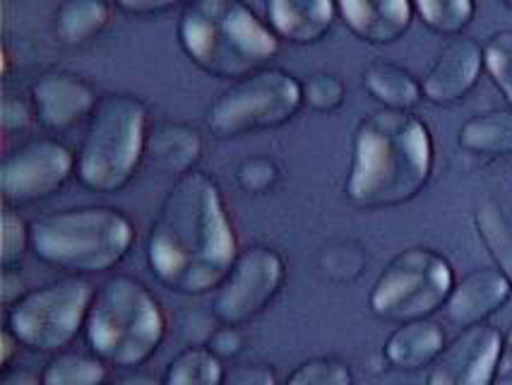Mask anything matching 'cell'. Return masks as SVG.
Returning <instances> with one entry per match:
<instances>
[{
  "mask_svg": "<svg viewBox=\"0 0 512 385\" xmlns=\"http://www.w3.org/2000/svg\"><path fill=\"white\" fill-rule=\"evenodd\" d=\"M238 258V241L217 181L202 171L178 176L147 239V263L178 294L217 289Z\"/></svg>",
  "mask_w": 512,
  "mask_h": 385,
  "instance_id": "obj_1",
  "label": "cell"
},
{
  "mask_svg": "<svg viewBox=\"0 0 512 385\" xmlns=\"http://www.w3.org/2000/svg\"><path fill=\"white\" fill-rule=\"evenodd\" d=\"M433 169L431 130L409 111L380 109L359 123L344 193L354 207L383 210L414 200Z\"/></svg>",
  "mask_w": 512,
  "mask_h": 385,
  "instance_id": "obj_2",
  "label": "cell"
},
{
  "mask_svg": "<svg viewBox=\"0 0 512 385\" xmlns=\"http://www.w3.org/2000/svg\"><path fill=\"white\" fill-rule=\"evenodd\" d=\"M183 51L205 73L241 80L275 56L279 39L243 0H190L178 20Z\"/></svg>",
  "mask_w": 512,
  "mask_h": 385,
  "instance_id": "obj_3",
  "label": "cell"
},
{
  "mask_svg": "<svg viewBox=\"0 0 512 385\" xmlns=\"http://www.w3.org/2000/svg\"><path fill=\"white\" fill-rule=\"evenodd\" d=\"M92 352L113 366L150 361L166 337V316L145 284L116 275L94 292L85 321Z\"/></svg>",
  "mask_w": 512,
  "mask_h": 385,
  "instance_id": "obj_4",
  "label": "cell"
},
{
  "mask_svg": "<svg viewBox=\"0 0 512 385\" xmlns=\"http://www.w3.org/2000/svg\"><path fill=\"white\" fill-rule=\"evenodd\" d=\"M34 256L68 272H104L128 256L135 229L121 210L104 205L51 212L29 224Z\"/></svg>",
  "mask_w": 512,
  "mask_h": 385,
  "instance_id": "obj_5",
  "label": "cell"
},
{
  "mask_svg": "<svg viewBox=\"0 0 512 385\" xmlns=\"http://www.w3.org/2000/svg\"><path fill=\"white\" fill-rule=\"evenodd\" d=\"M147 106L133 94H106L94 106L77 152V179L89 191L118 193L145 157Z\"/></svg>",
  "mask_w": 512,
  "mask_h": 385,
  "instance_id": "obj_6",
  "label": "cell"
},
{
  "mask_svg": "<svg viewBox=\"0 0 512 385\" xmlns=\"http://www.w3.org/2000/svg\"><path fill=\"white\" fill-rule=\"evenodd\" d=\"M452 287L455 272L450 260L433 248L412 246L385 265L368 296V306L380 321H421L445 308Z\"/></svg>",
  "mask_w": 512,
  "mask_h": 385,
  "instance_id": "obj_7",
  "label": "cell"
},
{
  "mask_svg": "<svg viewBox=\"0 0 512 385\" xmlns=\"http://www.w3.org/2000/svg\"><path fill=\"white\" fill-rule=\"evenodd\" d=\"M301 104V82L294 75L282 68H260L219 94L207 109L205 123L217 138H234L250 130L284 126Z\"/></svg>",
  "mask_w": 512,
  "mask_h": 385,
  "instance_id": "obj_8",
  "label": "cell"
},
{
  "mask_svg": "<svg viewBox=\"0 0 512 385\" xmlns=\"http://www.w3.org/2000/svg\"><path fill=\"white\" fill-rule=\"evenodd\" d=\"M94 289L68 277L27 292L8 311V330L34 352H58L85 328Z\"/></svg>",
  "mask_w": 512,
  "mask_h": 385,
  "instance_id": "obj_9",
  "label": "cell"
},
{
  "mask_svg": "<svg viewBox=\"0 0 512 385\" xmlns=\"http://www.w3.org/2000/svg\"><path fill=\"white\" fill-rule=\"evenodd\" d=\"M287 280V265L275 248L250 246L238 253L214 294L212 311L224 325H243L272 304Z\"/></svg>",
  "mask_w": 512,
  "mask_h": 385,
  "instance_id": "obj_10",
  "label": "cell"
},
{
  "mask_svg": "<svg viewBox=\"0 0 512 385\" xmlns=\"http://www.w3.org/2000/svg\"><path fill=\"white\" fill-rule=\"evenodd\" d=\"M77 159L63 142L29 140L0 162V193L8 203L27 205L58 193L75 174Z\"/></svg>",
  "mask_w": 512,
  "mask_h": 385,
  "instance_id": "obj_11",
  "label": "cell"
},
{
  "mask_svg": "<svg viewBox=\"0 0 512 385\" xmlns=\"http://www.w3.org/2000/svg\"><path fill=\"white\" fill-rule=\"evenodd\" d=\"M505 337L488 323L462 328L428 366L426 385H496Z\"/></svg>",
  "mask_w": 512,
  "mask_h": 385,
  "instance_id": "obj_12",
  "label": "cell"
},
{
  "mask_svg": "<svg viewBox=\"0 0 512 385\" xmlns=\"http://www.w3.org/2000/svg\"><path fill=\"white\" fill-rule=\"evenodd\" d=\"M481 68H484V49L474 39H450L421 82L424 97L440 106L460 102L472 92Z\"/></svg>",
  "mask_w": 512,
  "mask_h": 385,
  "instance_id": "obj_13",
  "label": "cell"
},
{
  "mask_svg": "<svg viewBox=\"0 0 512 385\" xmlns=\"http://www.w3.org/2000/svg\"><path fill=\"white\" fill-rule=\"evenodd\" d=\"M32 106L39 123L49 130H65L80 118L92 116L97 97L80 77L51 70L32 85Z\"/></svg>",
  "mask_w": 512,
  "mask_h": 385,
  "instance_id": "obj_14",
  "label": "cell"
},
{
  "mask_svg": "<svg viewBox=\"0 0 512 385\" xmlns=\"http://www.w3.org/2000/svg\"><path fill=\"white\" fill-rule=\"evenodd\" d=\"M512 282L498 268H481L455 282L445 304L448 321L457 328H472L486 323L493 313L510 301Z\"/></svg>",
  "mask_w": 512,
  "mask_h": 385,
  "instance_id": "obj_15",
  "label": "cell"
},
{
  "mask_svg": "<svg viewBox=\"0 0 512 385\" xmlns=\"http://www.w3.org/2000/svg\"><path fill=\"white\" fill-rule=\"evenodd\" d=\"M337 10L368 44H392L412 25V0H337Z\"/></svg>",
  "mask_w": 512,
  "mask_h": 385,
  "instance_id": "obj_16",
  "label": "cell"
},
{
  "mask_svg": "<svg viewBox=\"0 0 512 385\" xmlns=\"http://www.w3.org/2000/svg\"><path fill=\"white\" fill-rule=\"evenodd\" d=\"M202 154V140L198 130L183 123L162 121L154 123L147 130L145 140V157L142 162L147 167L159 171L164 176H183L193 171Z\"/></svg>",
  "mask_w": 512,
  "mask_h": 385,
  "instance_id": "obj_17",
  "label": "cell"
},
{
  "mask_svg": "<svg viewBox=\"0 0 512 385\" xmlns=\"http://www.w3.org/2000/svg\"><path fill=\"white\" fill-rule=\"evenodd\" d=\"M337 0H267V17L277 37L313 44L330 32Z\"/></svg>",
  "mask_w": 512,
  "mask_h": 385,
  "instance_id": "obj_18",
  "label": "cell"
},
{
  "mask_svg": "<svg viewBox=\"0 0 512 385\" xmlns=\"http://www.w3.org/2000/svg\"><path fill=\"white\" fill-rule=\"evenodd\" d=\"M445 345L448 337L443 325L431 318H421V321L400 323V328L385 342L383 357L397 371H421L440 357Z\"/></svg>",
  "mask_w": 512,
  "mask_h": 385,
  "instance_id": "obj_19",
  "label": "cell"
},
{
  "mask_svg": "<svg viewBox=\"0 0 512 385\" xmlns=\"http://www.w3.org/2000/svg\"><path fill=\"white\" fill-rule=\"evenodd\" d=\"M474 222L498 270L512 282V179L479 200Z\"/></svg>",
  "mask_w": 512,
  "mask_h": 385,
  "instance_id": "obj_20",
  "label": "cell"
},
{
  "mask_svg": "<svg viewBox=\"0 0 512 385\" xmlns=\"http://www.w3.org/2000/svg\"><path fill=\"white\" fill-rule=\"evenodd\" d=\"M363 85L378 102L385 104V109L409 111L424 97L421 82L409 70L385 61L368 65L363 73Z\"/></svg>",
  "mask_w": 512,
  "mask_h": 385,
  "instance_id": "obj_21",
  "label": "cell"
},
{
  "mask_svg": "<svg viewBox=\"0 0 512 385\" xmlns=\"http://www.w3.org/2000/svg\"><path fill=\"white\" fill-rule=\"evenodd\" d=\"M462 150L479 157H505L512 154V111L493 109L469 118L460 128Z\"/></svg>",
  "mask_w": 512,
  "mask_h": 385,
  "instance_id": "obj_22",
  "label": "cell"
},
{
  "mask_svg": "<svg viewBox=\"0 0 512 385\" xmlns=\"http://www.w3.org/2000/svg\"><path fill=\"white\" fill-rule=\"evenodd\" d=\"M109 22L106 0H63L56 10V32L65 44H82L92 39Z\"/></svg>",
  "mask_w": 512,
  "mask_h": 385,
  "instance_id": "obj_23",
  "label": "cell"
},
{
  "mask_svg": "<svg viewBox=\"0 0 512 385\" xmlns=\"http://www.w3.org/2000/svg\"><path fill=\"white\" fill-rule=\"evenodd\" d=\"M222 359L210 347L183 349L164 373L162 385H224Z\"/></svg>",
  "mask_w": 512,
  "mask_h": 385,
  "instance_id": "obj_24",
  "label": "cell"
},
{
  "mask_svg": "<svg viewBox=\"0 0 512 385\" xmlns=\"http://www.w3.org/2000/svg\"><path fill=\"white\" fill-rule=\"evenodd\" d=\"M106 381V366L99 359L82 354H61L41 371L44 385H101Z\"/></svg>",
  "mask_w": 512,
  "mask_h": 385,
  "instance_id": "obj_25",
  "label": "cell"
},
{
  "mask_svg": "<svg viewBox=\"0 0 512 385\" xmlns=\"http://www.w3.org/2000/svg\"><path fill=\"white\" fill-rule=\"evenodd\" d=\"M416 13L438 34H460L474 17V0H414Z\"/></svg>",
  "mask_w": 512,
  "mask_h": 385,
  "instance_id": "obj_26",
  "label": "cell"
},
{
  "mask_svg": "<svg viewBox=\"0 0 512 385\" xmlns=\"http://www.w3.org/2000/svg\"><path fill=\"white\" fill-rule=\"evenodd\" d=\"M284 385H354V371L339 357H315L296 366Z\"/></svg>",
  "mask_w": 512,
  "mask_h": 385,
  "instance_id": "obj_27",
  "label": "cell"
},
{
  "mask_svg": "<svg viewBox=\"0 0 512 385\" xmlns=\"http://www.w3.org/2000/svg\"><path fill=\"white\" fill-rule=\"evenodd\" d=\"M484 68L512 106V29L496 32L484 46Z\"/></svg>",
  "mask_w": 512,
  "mask_h": 385,
  "instance_id": "obj_28",
  "label": "cell"
},
{
  "mask_svg": "<svg viewBox=\"0 0 512 385\" xmlns=\"http://www.w3.org/2000/svg\"><path fill=\"white\" fill-rule=\"evenodd\" d=\"M303 104L320 114H330L344 104V82L332 73H313L301 82Z\"/></svg>",
  "mask_w": 512,
  "mask_h": 385,
  "instance_id": "obj_29",
  "label": "cell"
},
{
  "mask_svg": "<svg viewBox=\"0 0 512 385\" xmlns=\"http://www.w3.org/2000/svg\"><path fill=\"white\" fill-rule=\"evenodd\" d=\"M27 246H32L29 224L17 212L5 210L0 217V260H3L5 268L17 263Z\"/></svg>",
  "mask_w": 512,
  "mask_h": 385,
  "instance_id": "obj_30",
  "label": "cell"
},
{
  "mask_svg": "<svg viewBox=\"0 0 512 385\" xmlns=\"http://www.w3.org/2000/svg\"><path fill=\"white\" fill-rule=\"evenodd\" d=\"M236 179L246 193H265L267 188L275 186L279 179V169L272 159L267 157H250L243 159L236 171Z\"/></svg>",
  "mask_w": 512,
  "mask_h": 385,
  "instance_id": "obj_31",
  "label": "cell"
},
{
  "mask_svg": "<svg viewBox=\"0 0 512 385\" xmlns=\"http://www.w3.org/2000/svg\"><path fill=\"white\" fill-rule=\"evenodd\" d=\"M224 385H277L275 371L263 364L236 366L234 371L226 373Z\"/></svg>",
  "mask_w": 512,
  "mask_h": 385,
  "instance_id": "obj_32",
  "label": "cell"
},
{
  "mask_svg": "<svg viewBox=\"0 0 512 385\" xmlns=\"http://www.w3.org/2000/svg\"><path fill=\"white\" fill-rule=\"evenodd\" d=\"M243 347V335L238 333L236 325H224L222 330L212 333L210 337V349L217 354L219 359L224 357H236Z\"/></svg>",
  "mask_w": 512,
  "mask_h": 385,
  "instance_id": "obj_33",
  "label": "cell"
},
{
  "mask_svg": "<svg viewBox=\"0 0 512 385\" xmlns=\"http://www.w3.org/2000/svg\"><path fill=\"white\" fill-rule=\"evenodd\" d=\"M0 121L5 130H20L29 123V109L20 99H5L0 106Z\"/></svg>",
  "mask_w": 512,
  "mask_h": 385,
  "instance_id": "obj_34",
  "label": "cell"
},
{
  "mask_svg": "<svg viewBox=\"0 0 512 385\" xmlns=\"http://www.w3.org/2000/svg\"><path fill=\"white\" fill-rule=\"evenodd\" d=\"M178 3H183V0H116L118 8L128 10V13H135V15L164 13V10L174 8Z\"/></svg>",
  "mask_w": 512,
  "mask_h": 385,
  "instance_id": "obj_35",
  "label": "cell"
},
{
  "mask_svg": "<svg viewBox=\"0 0 512 385\" xmlns=\"http://www.w3.org/2000/svg\"><path fill=\"white\" fill-rule=\"evenodd\" d=\"M0 385H44V383H41V378L34 376V373L17 369V371L3 373V378H0Z\"/></svg>",
  "mask_w": 512,
  "mask_h": 385,
  "instance_id": "obj_36",
  "label": "cell"
},
{
  "mask_svg": "<svg viewBox=\"0 0 512 385\" xmlns=\"http://www.w3.org/2000/svg\"><path fill=\"white\" fill-rule=\"evenodd\" d=\"M113 385H162V381H157L154 376H147V373H133V376H125Z\"/></svg>",
  "mask_w": 512,
  "mask_h": 385,
  "instance_id": "obj_37",
  "label": "cell"
},
{
  "mask_svg": "<svg viewBox=\"0 0 512 385\" xmlns=\"http://www.w3.org/2000/svg\"><path fill=\"white\" fill-rule=\"evenodd\" d=\"M496 385H512V371L505 373V376H500L498 381H496Z\"/></svg>",
  "mask_w": 512,
  "mask_h": 385,
  "instance_id": "obj_38",
  "label": "cell"
},
{
  "mask_svg": "<svg viewBox=\"0 0 512 385\" xmlns=\"http://www.w3.org/2000/svg\"><path fill=\"white\" fill-rule=\"evenodd\" d=\"M505 345H508V347H510V352H512V325H510L508 335H505Z\"/></svg>",
  "mask_w": 512,
  "mask_h": 385,
  "instance_id": "obj_39",
  "label": "cell"
},
{
  "mask_svg": "<svg viewBox=\"0 0 512 385\" xmlns=\"http://www.w3.org/2000/svg\"><path fill=\"white\" fill-rule=\"evenodd\" d=\"M503 3H505V5H508V8H512V0H503Z\"/></svg>",
  "mask_w": 512,
  "mask_h": 385,
  "instance_id": "obj_40",
  "label": "cell"
}]
</instances>
